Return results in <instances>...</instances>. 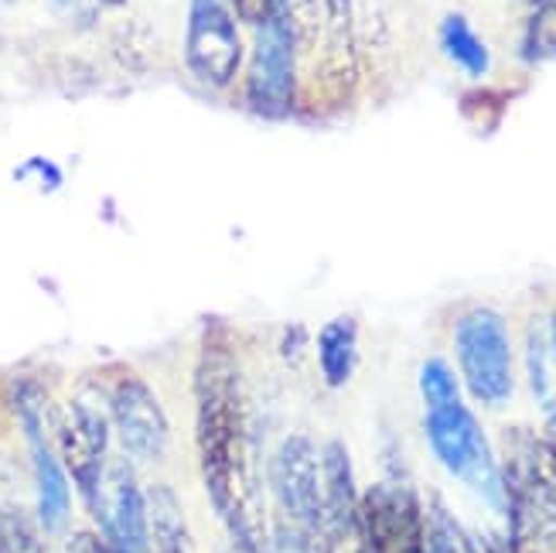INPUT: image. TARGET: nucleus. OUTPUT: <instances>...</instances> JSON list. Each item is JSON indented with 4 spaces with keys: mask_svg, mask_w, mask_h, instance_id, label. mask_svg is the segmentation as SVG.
Here are the masks:
<instances>
[{
    "mask_svg": "<svg viewBox=\"0 0 556 553\" xmlns=\"http://www.w3.org/2000/svg\"><path fill=\"white\" fill-rule=\"evenodd\" d=\"M195 438L205 489L243 553H263V523L247 458L243 382L226 335H205L195 366Z\"/></svg>",
    "mask_w": 556,
    "mask_h": 553,
    "instance_id": "obj_1",
    "label": "nucleus"
},
{
    "mask_svg": "<svg viewBox=\"0 0 556 553\" xmlns=\"http://www.w3.org/2000/svg\"><path fill=\"white\" fill-rule=\"evenodd\" d=\"M427 441L430 451L438 454V462L462 478L465 486H471L492 510L505 513V478L502 468L495 465L492 444L485 438V430L475 420V414L462 400L444 403V406H427Z\"/></svg>",
    "mask_w": 556,
    "mask_h": 553,
    "instance_id": "obj_2",
    "label": "nucleus"
},
{
    "mask_svg": "<svg viewBox=\"0 0 556 553\" xmlns=\"http://www.w3.org/2000/svg\"><path fill=\"white\" fill-rule=\"evenodd\" d=\"M454 352L468 393L485 406H505L516 390L509 325L492 307H471L454 325Z\"/></svg>",
    "mask_w": 556,
    "mask_h": 553,
    "instance_id": "obj_3",
    "label": "nucleus"
},
{
    "mask_svg": "<svg viewBox=\"0 0 556 553\" xmlns=\"http://www.w3.org/2000/svg\"><path fill=\"white\" fill-rule=\"evenodd\" d=\"M294 96V11L290 0L270 11L256 32L250 65V103L263 116H283Z\"/></svg>",
    "mask_w": 556,
    "mask_h": 553,
    "instance_id": "obj_4",
    "label": "nucleus"
},
{
    "mask_svg": "<svg viewBox=\"0 0 556 553\" xmlns=\"http://www.w3.org/2000/svg\"><path fill=\"white\" fill-rule=\"evenodd\" d=\"M274 492L287 516L311 537H328V506H325V465L321 454L307 438H287L270 468Z\"/></svg>",
    "mask_w": 556,
    "mask_h": 553,
    "instance_id": "obj_5",
    "label": "nucleus"
},
{
    "mask_svg": "<svg viewBox=\"0 0 556 553\" xmlns=\"http://www.w3.org/2000/svg\"><path fill=\"white\" fill-rule=\"evenodd\" d=\"M505 478V513L513 516L516 553H556V482L543 462L529 458L519 475Z\"/></svg>",
    "mask_w": 556,
    "mask_h": 553,
    "instance_id": "obj_6",
    "label": "nucleus"
},
{
    "mask_svg": "<svg viewBox=\"0 0 556 553\" xmlns=\"http://www.w3.org/2000/svg\"><path fill=\"white\" fill-rule=\"evenodd\" d=\"M185 59L188 68L195 72V79L212 89H226L236 79L239 62H243V38H239L232 14L219 0H195L191 4Z\"/></svg>",
    "mask_w": 556,
    "mask_h": 553,
    "instance_id": "obj_7",
    "label": "nucleus"
},
{
    "mask_svg": "<svg viewBox=\"0 0 556 553\" xmlns=\"http://www.w3.org/2000/svg\"><path fill=\"white\" fill-rule=\"evenodd\" d=\"M358 533L366 553H424V513L414 492L376 486L358 502Z\"/></svg>",
    "mask_w": 556,
    "mask_h": 553,
    "instance_id": "obj_8",
    "label": "nucleus"
},
{
    "mask_svg": "<svg viewBox=\"0 0 556 553\" xmlns=\"http://www.w3.org/2000/svg\"><path fill=\"white\" fill-rule=\"evenodd\" d=\"M62 465L72 475V482L86 495L89 510H96L106 475V448H110V424L106 414L92 400H76L59 427Z\"/></svg>",
    "mask_w": 556,
    "mask_h": 553,
    "instance_id": "obj_9",
    "label": "nucleus"
},
{
    "mask_svg": "<svg viewBox=\"0 0 556 553\" xmlns=\"http://www.w3.org/2000/svg\"><path fill=\"white\" fill-rule=\"evenodd\" d=\"M110 417L119 435V444L137 462H157L172 444L164 406L154 390L137 376H124L110 393Z\"/></svg>",
    "mask_w": 556,
    "mask_h": 553,
    "instance_id": "obj_10",
    "label": "nucleus"
},
{
    "mask_svg": "<svg viewBox=\"0 0 556 553\" xmlns=\"http://www.w3.org/2000/svg\"><path fill=\"white\" fill-rule=\"evenodd\" d=\"M92 513L103 523L113 553H151L148 495L140 492L137 475L127 462H116L106 468L100 502H96Z\"/></svg>",
    "mask_w": 556,
    "mask_h": 553,
    "instance_id": "obj_11",
    "label": "nucleus"
},
{
    "mask_svg": "<svg viewBox=\"0 0 556 553\" xmlns=\"http://www.w3.org/2000/svg\"><path fill=\"white\" fill-rule=\"evenodd\" d=\"M21 417L31 438V454H35V482H38V513L45 530H62L68 519V482H65V465L52 454L41 435V414L31 411L28 403H21Z\"/></svg>",
    "mask_w": 556,
    "mask_h": 553,
    "instance_id": "obj_12",
    "label": "nucleus"
},
{
    "mask_svg": "<svg viewBox=\"0 0 556 553\" xmlns=\"http://www.w3.org/2000/svg\"><path fill=\"white\" fill-rule=\"evenodd\" d=\"M325 465V506H328V537L352 533L358 523V495H355V478L349 451L331 441L321 451Z\"/></svg>",
    "mask_w": 556,
    "mask_h": 553,
    "instance_id": "obj_13",
    "label": "nucleus"
},
{
    "mask_svg": "<svg viewBox=\"0 0 556 553\" xmlns=\"http://www.w3.org/2000/svg\"><path fill=\"white\" fill-rule=\"evenodd\" d=\"M318 366L331 390H342L358 366V325L352 318H334L318 331Z\"/></svg>",
    "mask_w": 556,
    "mask_h": 553,
    "instance_id": "obj_14",
    "label": "nucleus"
},
{
    "mask_svg": "<svg viewBox=\"0 0 556 553\" xmlns=\"http://www.w3.org/2000/svg\"><path fill=\"white\" fill-rule=\"evenodd\" d=\"M148 530L151 553H195V540L172 489L157 486L148 492Z\"/></svg>",
    "mask_w": 556,
    "mask_h": 553,
    "instance_id": "obj_15",
    "label": "nucleus"
},
{
    "mask_svg": "<svg viewBox=\"0 0 556 553\" xmlns=\"http://www.w3.org/2000/svg\"><path fill=\"white\" fill-rule=\"evenodd\" d=\"M441 45H444L447 59L454 65H462L468 76H485L489 65H492V55H489L485 41H481L471 32L468 17H462V14H447L444 17V24H441Z\"/></svg>",
    "mask_w": 556,
    "mask_h": 553,
    "instance_id": "obj_16",
    "label": "nucleus"
},
{
    "mask_svg": "<svg viewBox=\"0 0 556 553\" xmlns=\"http://www.w3.org/2000/svg\"><path fill=\"white\" fill-rule=\"evenodd\" d=\"M424 553H475L462 526L441 502H433L430 513L424 516Z\"/></svg>",
    "mask_w": 556,
    "mask_h": 553,
    "instance_id": "obj_17",
    "label": "nucleus"
},
{
    "mask_svg": "<svg viewBox=\"0 0 556 553\" xmlns=\"http://www.w3.org/2000/svg\"><path fill=\"white\" fill-rule=\"evenodd\" d=\"M522 55L529 62H549L556 59V0H540L533 17L526 24Z\"/></svg>",
    "mask_w": 556,
    "mask_h": 553,
    "instance_id": "obj_18",
    "label": "nucleus"
},
{
    "mask_svg": "<svg viewBox=\"0 0 556 553\" xmlns=\"http://www.w3.org/2000/svg\"><path fill=\"white\" fill-rule=\"evenodd\" d=\"M526 366H529V387H533L536 403L549 414V420H556V393H553V382H549L546 339L540 335V328L529 331V342H526Z\"/></svg>",
    "mask_w": 556,
    "mask_h": 553,
    "instance_id": "obj_19",
    "label": "nucleus"
},
{
    "mask_svg": "<svg viewBox=\"0 0 556 553\" xmlns=\"http://www.w3.org/2000/svg\"><path fill=\"white\" fill-rule=\"evenodd\" d=\"M420 397L427 406H444L462 400V387H457V376L444 359H427L420 366Z\"/></svg>",
    "mask_w": 556,
    "mask_h": 553,
    "instance_id": "obj_20",
    "label": "nucleus"
},
{
    "mask_svg": "<svg viewBox=\"0 0 556 553\" xmlns=\"http://www.w3.org/2000/svg\"><path fill=\"white\" fill-rule=\"evenodd\" d=\"M263 553H318V550H314L311 533H304L298 526V530H277L267 543H263Z\"/></svg>",
    "mask_w": 556,
    "mask_h": 553,
    "instance_id": "obj_21",
    "label": "nucleus"
},
{
    "mask_svg": "<svg viewBox=\"0 0 556 553\" xmlns=\"http://www.w3.org/2000/svg\"><path fill=\"white\" fill-rule=\"evenodd\" d=\"M68 553H113L110 543H103L100 537H92V533H79V537H72L68 543Z\"/></svg>",
    "mask_w": 556,
    "mask_h": 553,
    "instance_id": "obj_22",
    "label": "nucleus"
},
{
    "mask_svg": "<svg viewBox=\"0 0 556 553\" xmlns=\"http://www.w3.org/2000/svg\"><path fill=\"white\" fill-rule=\"evenodd\" d=\"M0 553H14V543H11V537L4 530V523H0Z\"/></svg>",
    "mask_w": 556,
    "mask_h": 553,
    "instance_id": "obj_23",
    "label": "nucleus"
},
{
    "mask_svg": "<svg viewBox=\"0 0 556 553\" xmlns=\"http://www.w3.org/2000/svg\"><path fill=\"white\" fill-rule=\"evenodd\" d=\"M549 345H553V355H556V311H553V318H549Z\"/></svg>",
    "mask_w": 556,
    "mask_h": 553,
    "instance_id": "obj_24",
    "label": "nucleus"
},
{
    "mask_svg": "<svg viewBox=\"0 0 556 553\" xmlns=\"http://www.w3.org/2000/svg\"><path fill=\"white\" fill-rule=\"evenodd\" d=\"M106 4H119V0H106Z\"/></svg>",
    "mask_w": 556,
    "mask_h": 553,
    "instance_id": "obj_25",
    "label": "nucleus"
},
{
    "mask_svg": "<svg viewBox=\"0 0 556 553\" xmlns=\"http://www.w3.org/2000/svg\"><path fill=\"white\" fill-rule=\"evenodd\" d=\"M533 4H540V0H533Z\"/></svg>",
    "mask_w": 556,
    "mask_h": 553,
    "instance_id": "obj_26",
    "label": "nucleus"
}]
</instances>
